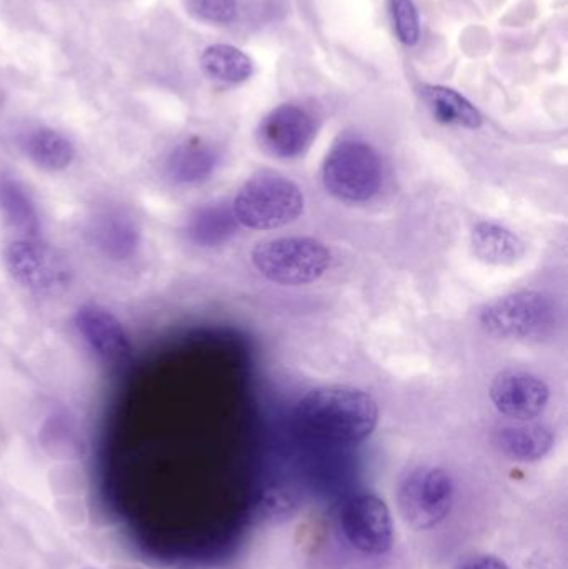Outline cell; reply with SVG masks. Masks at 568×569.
Wrapping results in <instances>:
<instances>
[{
    "instance_id": "cell-1",
    "label": "cell",
    "mask_w": 568,
    "mask_h": 569,
    "mask_svg": "<svg viewBox=\"0 0 568 569\" xmlns=\"http://www.w3.org/2000/svg\"><path fill=\"white\" fill-rule=\"evenodd\" d=\"M296 418L306 433L319 440L356 443L376 430L379 408L366 391L323 387L310 391L299 401Z\"/></svg>"
},
{
    "instance_id": "cell-2",
    "label": "cell",
    "mask_w": 568,
    "mask_h": 569,
    "mask_svg": "<svg viewBox=\"0 0 568 569\" xmlns=\"http://www.w3.org/2000/svg\"><path fill=\"white\" fill-rule=\"evenodd\" d=\"M303 212V193L286 177H253L237 193L232 213L237 223L252 230L289 226Z\"/></svg>"
},
{
    "instance_id": "cell-3",
    "label": "cell",
    "mask_w": 568,
    "mask_h": 569,
    "mask_svg": "<svg viewBox=\"0 0 568 569\" xmlns=\"http://www.w3.org/2000/svg\"><path fill=\"white\" fill-rule=\"evenodd\" d=\"M332 256L313 239L269 240L252 250V263L263 279L272 283L299 287L317 282L329 270Z\"/></svg>"
},
{
    "instance_id": "cell-4",
    "label": "cell",
    "mask_w": 568,
    "mask_h": 569,
    "mask_svg": "<svg viewBox=\"0 0 568 569\" xmlns=\"http://www.w3.org/2000/svg\"><path fill=\"white\" fill-rule=\"evenodd\" d=\"M323 186L343 202L362 203L382 187V162L372 147L357 140L339 143L323 163Z\"/></svg>"
},
{
    "instance_id": "cell-5",
    "label": "cell",
    "mask_w": 568,
    "mask_h": 569,
    "mask_svg": "<svg viewBox=\"0 0 568 569\" xmlns=\"http://www.w3.org/2000/svg\"><path fill=\"white\" fill-rule=\"evenodd\" d=\"M454 491L452 477L444 468H416L397 491L400 515L413 530H432L450 513Z\"/></svg>"
},
{
    "instance_id": "cell-6",
    "label": "cell",
    "mask_w": 568,
    "mask_h": 569,
    "mask_svg": "<svg viewBox=\"0 0 568 569\" xmlns=\"http://www.w3.org/2000/svg\"><path fill=\"white\" fill-rule=\"evenodd\" d=\"M554 321V305L539 291L524 290L497 298L484 307L480 323L502 338H534Z\"/></svg>"
},
{
    "instance_id": "cell-7",
    "label": "cell",
    "mask_w": 568,
    "mask_h": 569,
    "mask_svg": "<svg viewBox=\"0 0 568 569\" xmlns=\"http://www.w3.org/2000/svg\"><path fill=\"white\" fill-rule=\"evenodd\" d=\"M3 257L13 280L33 293L57 295L69 287V263L47 243L17 239L9 243Z\"/></svg>"
},
{
    "instance_id": "cell-8",
    "label": "cell",
    "mask_w": 568,
    "mask_h": 569,
    "mask_svg": "<svg viewBox=\"0 0 568 569\" xmlns=\"http://www.w3.org/2000/svg\"><path fill=\"white\" fill-rule=\"evenodd\" d=\"M340 530L350 547L360 553L380 557L392 550V517L386 501L376 495L350 498L340 511Z\"/></svg>"
},
{
    "instance_id": "cell-9",
    "label": "cell",
    "mask_w": 568,
    "mask_h": 569,
    "mask_svg": "<svg viewBox=\"0 0 568 569\" xmlns=\"http://www.w3.org/2000/svg\"><path fill=\"white\" fill-rule=\"evenodd\" d=\"M257 139L270 156L293 159L312 146L316 122L306 110L286 103L277 107L260 122Z\"/></svg>"
},
{
    "instance_id": "cell-10",
    "label": "cell",
    "mask_w": 568,
    "mask_h": 569,
    "mask_svg": "<svg viewBox=\"0 0 568 569\" xmlns=\"http://www.w3.org/2000/svg\"><path fill=\"white\" fill-rule=\"evenodd\" d=\"M550 391L542 378L526 371H504L494 380L490 398L500 413L527 421L542 413Z\"/></svg>"
},
{
    "instance_id": "cell-11",
    "label": "cell",
    "mask_w": 568,
    "mask_h": 569,
    "mask_svg": "<svg viewBox=\"0 0 568 569\" xmlns=\"http://www.w3.org/2000/svg\"><path fill=\"white\" fill-rule=\"evenodd\" d=\"M73 321L80 337L97 357L109 363H122L130 357L132 348L129 337L122 323L106 308L92 303L82 305Z\"/></svg>"
},
{
    "instance_id": "cell-12",
    "label": "cell",
    "mask_w": 568,
    "mask_h": 569,
    "mask_svg": "<svg viewBox=\"0 0 568 569\" xmlns=\"http://www.w3.org/2000/svg\"><path fill=\"white\" fill-rule=\"evenodd\" d=\"M472 247L476 256L490 266H514L522 259L526 246L506 227L482 222L474 229Z\"/></svg>"
},
{
    "instance_id": "cell-13",
    "label": "cell",
    "mask_w": 568,
    "mask_h": 569,
    "mask_svg": "<svg viewBox=\"0 0 568 569\" xmlns=\"http://www.w3.org/2000/svg\"><path fill=\"white\" fill-rule=\"evenodd\" d=\"M420 93L440 123L464 129H479L482 126V113L457 90L444 86H423Z\"/></svg>"
},
{
    "instance_id": "cell-14",
    "label": "cell",
    "mask_w": 568,
    "mask_h": 569,
    "mask_svg": "<svg viewBox=\"0 0 568 569\" xmlns=\"http://www.w3.org/2000/svg\"><path fill=\"white\" fill-rule=\"evenodd\" d=\"M90 233L96 246L113 260H126L139 243V232L132 220L120 212H103L97 217Z\"/></svg>"
},
{
    "instance_id": "cell-15",
    "label": "cell",
    "mask_w": 568,
    "mask_h": 569,
    "mask_svg": "<svg viewBox=\"0 0 568 569\" xmlns=\"http://www.w3.org/2000/svg\"><path fill=\"white\" fill-rule=\"evenodd\" d=\"M216 162V153L206 143H182L167 160V176L179 186H193L212 176Z\"/></svg>"
},
{
    "instance_id": "cell-16",
    "label": "cell",
    "mask_w": 568,
    "mask_h": 569,
    "mask_svg": "<svg viewBox=\"0 0 568 569\" xmlns=\"http://www.w3.org/2000/svg\"><path fill=\"white\" fill-rule=\"evenodd\" d=\"M500 450L517 461H537L554 447V433L544 425H516L499 431Z\"/></svg>"
},
{
    "instance_id": "cell-17",
    "label": "cell",
    "mask_w": 568,
    "mask_h": 569,
    "mask_svg": "<svg viewBox=\"0 0 568 569\" xmlns=\"http://www.w3.org/2000/svg\"><path fill=\"white\" fill-rule=\"evenodd\" d=\"M22 147L36 166L50 172L67 169L76 157L72 142L52 129L32 130L23 137Z\"/></svg>"
},
{
    "instance_id": "cell-18",
    "label": "cell",
    "mask_w": 568,
    "mask_h": 569,
    "mask_svg": "<svg viewBox=\"0 0 568 569\" xmlns=\"http://www.w3.org/2000/svg\"><path fill=\"white\" fill-rule=\"evenodd\" d=\"M202 69L207 76L223 83H242L253 73V63L247 53L227 43L207 47L200 57Z\"/></svg>"
},
{
    "instance_id": "cell-19",
    "label": "cell",
    "mask_w": 568,
    "mask_h": 569,
    "mask_svg": "<svg viewBox=\"0 0 568 569\" xmlns=\"http://www.w3.org/2000/svg\"><path fill=\"white\" fill-rule=\"evenodd\" d=\"M0 212L7 227L20 239H33L39 232V219L27 193L17 183L0 182Z\"/></svg>"
},
{
    "instance_id": "cell-20",
    "label": "cell",
    "mask_w": 568,
    "mask_h": 569,
    "mask_svg": "<svg viewBox=\"0 0 568 569\" xmlns=\"http://www.w3.org/2000/svg\"><path fill=\"white\" fill-rule=\"evenodd\" d=\"M236 217L223 207L199 210L189 223V236L203 247L219 246L236 232Z\"/></svg>"
},
{
    "instance_id": "cell-21",
    "label": "cell",
    "mask_w": 568,
    "mask_h": 569,
    "mask_svg": "<svg viewBox=\"0 0 568 569\" xmlns=\"http://www.w3.org/2000/svg\"><path fill=\"white\" fill-rule=\"evenodd\" d=\"M393 29L403 46H416L420 39V19L412 0H389Z\"/></svg>"
},
{
    "instance_id": "cell-22",
    "label": "cell",
    "mask_w": 568,
    "mask_h": 569,
    "mask_svg": "<svg viewBox=\"0 0 568 569\" xmlns=\"http://www.w3.org/2000/svg\"><path fill=\"white\" fill-rule=\"evenodd\" d=\"M187 9L203 22L229 23L236 17L237 0H187Z\"/></svg>"
},
{
    "instance_id": "cell-23",
    "label": "cell",
    "mask_w": 568,
    "mask_h": 569,
    "mask_svg": "<svg viewBox=\"0 0 568 569\" xmlns=\"http://www.w3.org/2000/svg\"><path fill=\"white\" fill-rule=\"evenodd\" d=\"M456 569H510L506 561L494 555H476L460 561Z\"/></svg>"
},
{
    "instance_id": "cell-24",
    "label": "cell",
    "mask_w": 568,
    "mask_h": 569,
    "mask_svg": "<svg viewBox=\"0 0 568 569\" xmlns=\"http://www.w3.org/2000/svg\"><path fill=\"white\" fill-rule=\"evenodd\" d=\"M87 569H90V568H87Z\"/></svg>"
}]
</instances>
